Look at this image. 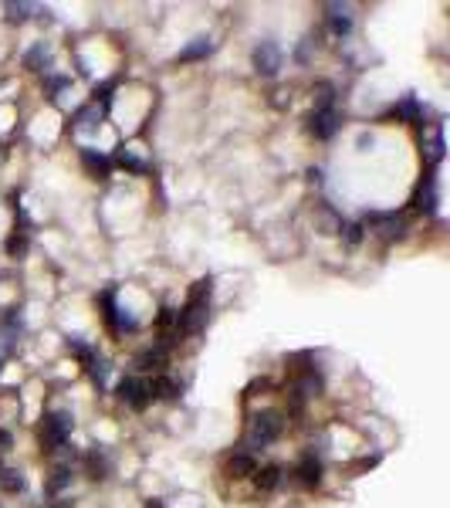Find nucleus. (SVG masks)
<instances>
[{
    "label": "nucleus",
    "instance_id": "1",
    "mask_svg": "<svg viewBox=\"0 0 450 508\" xmlns=\"http://www.w3.org/2000/svg\"><path fill=\"white\" fill-rule=\"evenodd\" d=\"M206 302H210V278L197 281V288L190 292V302H186V309L180 312V329H183L186 336H197V332L204 329V322H206Z\"/></svg>",
    "mask_w": 450,
    "mask_h": 508
},
{
    "label": "nucleus",
    "instance_id": "2",
    "mask_svg": "<svg viewBox=\"0 0 450 508\" xmlns=\"http://www.w3.org/2000/svg\"><path fill=\"white\" fill-rule=\"evenodd\" d=\"M281 430H285V420H281L278 410H261V414L250 417L247 444H250V447H268V444H275V440L281 437Z\"/></svg>",
    "mask_w": 450,
    "mask_h": 508
},
{
    "label": "nucleus",
    "instance_id": "3",
    "mask_svg": "<svg viewBox=\"0 0 450 508\" xmlns=\"http://www.w3.org/2000/svg\"><path fill=\"white\" fill-rule=\"evenodd\" d=\"M68 434H72V414H65V410L47 414L44 424H41L44 451H58V447H65V444H68Z\"/></svg>",
    "mask_w": 450,
    "mask_h": 508
},
{
    "label": "nucleus",
    "instance_id": "4",
    "mask_svg": "<svg viewBox=\"0 0 450 508\" xmlns=\"http://www.w3.org/2000/svg\"><path fill=\"white\" fill-rule=\"evenodd\" d=\"M250 61H254V72H257V75L271 79V75L281 72V48H278L275 41H261V44L254 48Z\"/></svg>",
    "mask_w": 450,
    "mask_h": 508
},
{
    "label": "nucleus",
    "instance_id": "5",
    "mask_svg": "<svg viewBox=\"0 0 450 508\" xmlns=\"http://www.w3.org/2000/svg\"><path fill=\"white\" fill-rule=\"evenodd\" d=\"M119 400H122L125 407H132V410H146L149 400H153L149 383L139 380V376H125L122 383H119Z\"/></svg>",
    "mask_w": 450,
    "mask_h": 508
},
{
    "label": "nucleus",
    "instance_id": "6",
    "mask_svg": "<svg viewBox=\"0 0 450 508\" xmlns=\"http://www.w3.org/2000/svg\"><path fill=\"white\" fill-rule=\"evenodd\" d=\"M339 125H342V116H339L335 105H332V109H315L312 119H308V132H312L315 139H332V136L339 132Z\"/></svg>",
    "mask_w": 450,
    "mask_h": 508
},
{
    "label": "nucleus",
    "instance_id": "7",
    "mask_svg": "<svg viewBox=\"0 0 450 508\" xmlns=\"http://www.w3.org/2000/svg\"><path fill=\"white\" fill-rule=\"evenodd\" d=\"M369 224L376 227V234L383 241H396L407 234V217H400V214H369Z\"/></svg>",
    "mask_w": 450,
    "mask_h": 508
},
{
    "label": "nucleus",
    "instance_id": "8",
    "mask_svg": "<svg viewBox=\"0 0 450 508\" xmlns=\"http://www.w3.org/2000/svg\"><path fill=\"white\" fill-rule=\"evenodd\" d=\"M325 10H328V31L335 38H345L352 31V10L349 7H339V3H328Z\"/></svg>",
    "mask_w": 450,
    "mask_h": 508
},
{
    "label": "nucleus",
    "instance_id": "9",
    "mask_svg": "<svg viewBox=\"0 0 450 508\" xmlns=\"http://www.w3.org/2000/svg\"><path fill=\"white\" fill-rule=\"evenodd\" d=\"M82 163H85V170H88L95 180H105V176L112 173V163H109V156L95 153L92 146H85V150H82Z\"/></svg>",
    "mask_w": 450,
    "mask_h": 508
},
{
    "label": "nucleus",
    "instance_id": "10",
    "mask_svg": "<svg viewBox=\"0 0 450 508\" xmlns=\"http://www.w3.org/2000/svg\"><path fill=\"white\" fill-rule=\"evenodd\" d=\"M416 207H420L423 214H433V210H437V180H433V173L423 176V183H420V190H416Z\"/></svg>",
    "mask_w": 450,
    "mask_h": 508
},
{
    "label": "nucleus",
    "instance_id": "11",
    "mask_svg": "<svg viewBox=\"0 0 450 508\" xmlns=\"http://www.w3.org/2000/svg\"><path fill=\"white\" fill-rule=\"evenodd\" d=\"M294 474H298V481H301L305 488H319V485H322V465H319L312 454H305V458H301V465H298Z\"/></svg>",
    "mask_w": 450,
    "mask_h": 508
},
{
    "label": "nucleus",
    "instance_id": "12",
    "mask_svg": "<svg viewBox=\"0 0 450 508\" xmlns=\"http://www.w3.org/2000/svg\"><path fill=\"white\" fill-rule=\"evenodd\" d=\"M210 51H213V41H210V38H197V41H190V44L176 54V61H180V65H186V61H200V58H206Z\"/></svg>",
    "mask_w": 450,
    "mask_h": 508
},
{
    "label": "nucleus",
    "instance_id": "13",
    "mask_svg": "<svg viewBox=\"0 0 450 508\" xmlns=\"http://www.w3.org/2000/svg\"><path fill=\"white\" fill-rule=\"evenodd\" d=\"M136 366H139L142 373H153V369L160 373V369L166 366V352H163V349H146V352H139V356H136Z\"/></svg>",
    "mask_w": 450,
    "mask_h": 508
},
{
    "label": "nucleus",
    "instance_id": "14",
    "mask_svg": "<svg viewBox=\"0 0 450 508\" xmlns=\"http://www.w3.org/2000/svg\"><path fill=\"white\" fill-rule=\"evenodd\" d=\"M254 471H257V465H254L250 454H234V458L227 461V474H231V478H250Z\"/></svg>",
    "mask_w": 450,
    "mask_h": 508
},
{
    "label": "nucleus",
    "instance_id": "15",
    "mask_svg": "<svg viewBox=\"0 0 450 508\" xmlns=\"http://www.w3.org/2000/svg\"><path fill=\"white\" fill-rule=\"evenodd\" d=\"M72 122H75V129H95V125L102 122V109H98L95 102H92V105H82Z\"/></svg>",
    "mask_w": 450,
    "mask_h": 508
},
{
    "label": "nucleus",
    "instance_id": "16",
    "mask_svg": "<svg viewBox=\"0 0 450 508\" xmlns=\"http://www.w3.org/2000/svg\"><path fill=\"white\" fill-rule=\"evenodd\" d=\"M250 478H254V485H257L261 491H275V488H278V481H281V471L275 468V465H268V468L254 471Z\"/></svg>",
    "mask_w": 450,
    "mask_h": 508
},
{
    "label": "nucleus",
    "instance_id": "17",
    "mask_svg": "<svg viewBox=\"0 0 450 508\" xmlns=\"http://www.w3.org/2000/svg\"><path fill=\"white\" fill-rule=\"evenodd\" d=\"M0 488H3L7 495L24 491V478H21V471H17V468H3V465H0Z\"/></svg>",
    "mask_w": 450,
    "mask_h": 508
},
{
    "label": "nucleus",
    "instance_id": "18",
    "mask_svg": "<svg viewBox=\"0 0 450 508\" xmlns=\"http://www.w3.org/2000/svg\"><path fill=\"white\" fill-rule=\"evenodd\" d=\"M149 393H153V396H160V400H176L180 387H176L169 376H156V380L149 383Z\"/></svg>",
    "mask_w": 450,
    "mask_h": 508
},
{
    "label": "nucleus",
    "instance_id": "19",
    "mask_svg": "<svg viewBox=\"0 0 450 508\" xmlns=\"http://www.w3.org/2000/svg\"><path fill=\"white\" fill-rule=\"evenodd\" d=\"M3 10H7V21H14V24H21V21H28L31 17V10H38L34 3H3Z\"/></svg>",
    "mask_w": 450,
    "mask_h": 508
},
{
    "label": "nucleus",
    "instance_id": "20",
    "mask_svg": "<svg viewBox=\"0 0 450 508\" xmlns=\"http://www.w3.org/2000/svg\"><path fill=\"white\" fill-rule=\"evenodd\" d=\"M88 471H92V478H109V458L102 451H92L88 454Z\"/></svg>",
    "mask_w": 450,
    "mask_h": 508
},
{
    "label": "nucleus",
    "instance_id": "21",
    "mask_svg": "<svg viewBox=\"0 0 450 508\" xmlns=\"http://www.w3.org/2000/svg\"><path fill=\"white\" fill-rule=\"evenodd\" d=\"M396 116L407 119V122H420V102H416L413 95H407V99L396 105Z\"/></svg>",
    "mask_w": 450,
    "mask_h": 508
},
{
    "label": "nucleus",
    "instance_id": "22",
    "mask_svg": "<svg viewBox=\"0 0 450 508\" xmlns=\"http://www.w3.org/2000/svg\"><path fill=\"white\" fill-rule=\"evenodd\" d=\"M68 481H72V471H68V468H54V471H51V481H47V495H58Z\"/></svg>",
    "mask_w": 450,
    "mask_h": 508
},
{
    "label": "nucleus",
    "instance_id": "23",
    "mask_svg": "<svg viewBox=\"0 0 450 508\" xmlns=\"http://www.w3.org/2000/svg\"><path fill=\"white\" fill-rule=\"evenodd\" d=\"M319 390H322V380H319L315 373H305V376L298 380V390L294 393H301V396H315Z\"/></svg>",
    "mask_w": 450,
    "mask_h": 508
},
{
    "label": "nucleus",
    "instance_id": "24",
    "mask_svg": "<svg viewBox=\"0 0 450 508\" xmlns=\"http://www.w3.org/2000/svg\"><path fill=\"white\" fill-rule=\"evenodd\" d=\"M68 349L75 352L85 366H92V363H95V349H92V346H85L82 339H68Z\"/></svg>",
    "mask_w": 450,
    "mask_h": 508
},
{
    "label": "nucleus",
    "instance_id": "25",
    "mask_svg": "<svg viewBox=\"0 0 450 508\" xmlns=\"http://www.w3.org/2000/svg\"><path fill=\"white\" fill-rule=\"evenodd\" d=\"M7 254H10V258H24V254H28V234H10Z\"/></svg>",
    "mask_w": 450,
    "mask_h": 508
},
{
    "label": "nucleus",
    "instance_id": "26",
    "mask_svg": "<svg viewBox=\"0 0 450 508\" xmlns=\"http://www.w3.org/2000/svg\"><path fill=\"white\" fill-rule=\"evenodd\" d=\"M116 156H119V163H122V166H129V170H136V173H142V170H146V163H139V159L132 156V153H129L125 146H119V153H116Z\"/></svg>",
    "mask_w": 450,
    "mask_h": 508
},
{
    "label": "nucleus",
    "instance_id": "27",
    "mask_svg": "<svg viewBox=\"0 0 450 508\" xmlns=\"http://www.w3.org/2000/svg\"><path fill=\"white\" fill-rule=\"evenodd\" d=\"M332 85H319V95H315V109H332Z\"/></svg>",
    "mask_w": 450,
    "mask_h": 508
},
{
    "label": "nucleus",
    "instance_id": "28",
    "mask_svg": "<svg viewBox=\"0 0 450 508\" xmlns=\"http://www.w3.org/2000/svg\"><path fill=\"white\" fill-rule=\"evenodd\" d=\"M41 61H47V51H44V48L28 51V68H34V72H38V65H41Z\"/></svg>",
    "mask_w": 450,
    "mask_h": 508
},
{
    "label": "nucleus",
    "instance_id": "29",
    "mask_svg": "<svg viewBox=\"0 0 450 508\" xmlns=\"http://www.w3.org/2000/svg\"><path fill=\"white\" fill-rule=\"evenodd\" d=\"M342 231H345V241H349V244H359V241H363V227H359V224H345Z\"/></svg>",
    "mask_w": 450,
    "mask_h": 508
},
{
    "label": "nucleus",
    "instance_id": "30",
    "mask_svg": "<svg viewBox=\"0 0 450 508\" xmlns=\"http://www.w3.org/2000/svg\"><path fill=\"white\" fill-rule=\"evenodd\" d=\"M10 444H14V437L7 430H0V451H10Z\"/></svg>",
    "mask_w": 450,
    "mask_h": 508
},
{
    "label": "nucleus",
    "instance_id": "31",
    "mask_svg": "<svg viewBox=\"0 0 450 508\" xmlns=\"http://www.w3.org/2000/svg\"><path fill=\"white\" fill-rule=\"evenodd\" d=\"M369 146H372V136H366V132H363V136H359V150H369Z\"/></svg>",
    "mask_w": 450,
    "mask_h": 508
},
{
    "label": "nucleus",
    "instance_id": "32",
    "mask_svg": "<svg viewBox=\"0 0 450 508\" xmlns=\"http://www.w3.org/2000/svg\"><path fill=\"white\" fill-rule=\"evenodd\" d=\"M146 508H163V505H160V502H149V505H146Z\"/></svg>",
    "mask_w": 450,
    "mask_h": 508
}]
</instances>
